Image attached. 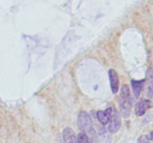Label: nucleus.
I'll use <instances>...</instances> for the list:
<instances>
[{"label":"nucleus","mask_w":153,"mask_h":143,"mask_svg":"<svg viewBox=\"0 0 153 143\" xmlns=\"http://www.w3.org/2000/svg\"><path fill=\"white\" fill-rule=\"evenodd\" d=\"M63 138L65 143H77L75 133L73 130L70 128H66L63 132Z\"/></svg>","instance_id":"6e6552de"},{"label":"nucleus","mask_w":153,"mask_h":143,"mask_svg":"<svg viewBox=\"0 0 153 143\" xmlns=\"http://www.w3.org/2000/svg\"><path fill=\"white\" fill-rule=\"evenodd\" d=\"M110 111L111 107H108L105 110H100L97 113V119L102 126L108 124L109 119H110Z\"/></svg>","instance_id":"423d86ee"},{"label":"nucleus","mask_w":153,"mask_h":143,"mask_svg":"<svg viewBox=\"0 0 153 143\" xmlns=\"http://www.w3.org/2000/svg\"><path fill=\"white\" fill-rule=\"evenodd\" d=\"M145 83H146V80H145V79L140 80H131L133 92H134V96H135V98H138L139 95H140V93H141L142 90H143V86H144L145 85Z\"/></svg>","instance_id":"0eeeda50"},{"label":"nucleus","mask_w":153,"mask_h":143,"mask_svg":"<svg viewBox=\"0 0 153 143\" xmlns=\"http://www.w3.org/2000/svg\"><path fill=\"white\" fill-rule=\"evenodd\" d=\"M153 104L149 100L143 99L138 101L135 105V114L137 116H142L146 113V110L152 108Z\"/></svg>","instance_id":"20e7f679"},{"label":"nucleus","mask_w":153,"mask_h":143,"mask_svg":"<svg viewBox=\"0 0 153 143\" xmlns=\"http://www.w3.org/2000/svg\"><path fill=\"white\" fill-rule=\"evenodd\" d=\"M149 140H151V141L153 142V131H152V132L149 133Z\"/></svg>","instance_id":"f8f14e48"},{"label":"nucleus","mask_w":153,"mask_h":143,"mask_svg":"<svg viewBox=\"0 0 153 143\" xmlns=\"http://www.w3.org/2000/svg\"><path fill=\"white\" fill-rule=\"evenodd\" d=\"M108 76H109V80H110L111 89L112 93L114 94L117 93L118 90H119V84H120L119 76H118L117 72H116V70L111 69L109 70Z\"/></svg>","instance_id":"39448f33"},{"label":"nucleus","mask_w":153,"mask_h":143,"mask_svg":"<svg viewBox=\"0 0 153 143\" xmlns=\"http://www.w3.org/2000/svg\"><path fill=\"white\" fill-rule=\"evenodd\" d=\"M77 143H90L88 137L84 133H80L77 136Z\"/></svg>","instance_id":"9d476101"},{"label":"nucleus","mask_w":153,"mask_h":143,"mask_svg":"<svg viewBox=\"0 0 153 143\" xmlns=\"http://www.w3.org/2000/svg\"><path fill=\"white\" fill-rule=\"evenodd\" d=\"M77 125L80 130L85 134L90 143H100L97 132L93 127L91 117L86 111L79 112L77 117Z\"/></svg>","instance_id":"f257e3e1"},{"label":"nucleus","mask_w":153,"mask_h":143,"mask_svg":"<svg viewBox=\"0 0 153 143\" xmlns=\"http://www.w3.org/2000/svg\"><path fill=\"white\" fill-rule=\"evenodd\" d=\"M131 92L128 85L123 84L121 86L120 93V110L123 118H128L131 113Z\"/></svg>","instance_id":"f03ea898"},{"label":"nucleus","mask_w":153,"mask_h":143,"mask_svg":"<svg viewBox=\"0 0 153 143\" xmlns=\"http://www.w3.org/2000/svg\"><path fill=\"white\" fill-rule=\"evenodd\" d=\"M146 80H147L146 95L149 98H152L153 95V68L148 69L146 72Z\"/></svg>","instance_id":"1a4fd4ad"},{"label":"nucleus","mask_w":153,"mask_h":143,"mask_svg":"<svg viewBox=\"0 0 153 143\" xmlns=\"http://www.w3.org/2000/svg\"><path fill=\"white\" fill-rule=\"evenodd\" d=\"M108 125V130L111 133H116L120 128V115L115 107H111Z\"/></svg>","instance_id":"7ed1b4c3"},{"label":"nucleus","mask_w":153,"mask_h":143,"mask_svg":"<svg viewBox=\"0 0 153 143\" xmlns=\"http://www.w3.org/2000/svg\"><path fill=\"white\" fill-rule=\"evenodd\" d=\"M137 143H150L149 138L147 135H142L137 139Z\"/></svg>","instance_id":"9b49d317"}]
</instances>
